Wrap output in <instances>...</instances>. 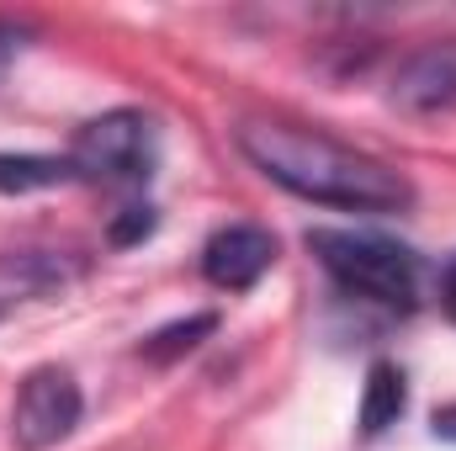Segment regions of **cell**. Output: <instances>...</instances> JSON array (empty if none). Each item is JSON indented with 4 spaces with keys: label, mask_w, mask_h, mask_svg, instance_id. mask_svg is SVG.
Listing matches in <instances>:
<instances>
[{
    "label": "cell",
    "mask_w": 456,
    "mask_h": 451,
    "mask_svg": "<svg viewBox=\"0 0 456 451\" xmlns=\"http://www.w3.org/2000/svg\"><path fill=\"white\" fill-rule=\"evenodd\" d=\"M239 154L276 186H287L303 202L340 208V213H409L414 186L403 170L345 149L324 133L292 127V122H239Z\"/></svg>",
    "instance_id": "obj_1"
},
{
    "label": "cell",
    "mask_w": 456,
    "mask_h": 451,
    "mask_svg": "<svg viewBox=\"0 0 456 451\" xmlns=\"http://www.w3.org/2000/svg\"><path fill=\"white\" fill-rule=\"evenodd\" d=\"M308 250L330 271V282L345 298L387 308V314H414L425 266L409 244L366 228H308Z\"/></svg>",
    "instance_id": "obj_2"
},
{
    "label": "cell",
    "mask_w": 456,
    "mask_h": 451,
    "mask_svg": "<svg viewBox=\"0 0 456 451\" xmlns=\"http://www.w3.org/2000/svg\"><path fill=\"white\" fill-rule=\"evenodd\" d=\"M69 165L80 181H107V186H143L159 170V127L149 112L117 107V112L91 117L75 144Z\"/></svg>",
    "instance_id": "obj_3"
},
{
    "label": "cell",
    "mask_w": 456,
    "mask_h": 451,
    "mask_svg": "<svg viewBox=\"0 0 456 451\" xmlns=\"http://www.w3.org/2000/svg\"><path fill=\"white\" fill-rule=\"evenodd\" d=\"M86 414V393L64 366H37L21 377L16 404H11V436L21 451H48L75 436Z\"/></svg>",
    "instance_id": "obj_4"
},
{
    "label": "cell",
    "mask_w": 456,
    "mask_h": 451,
    "mask_svg": "<svg viewBox=\"0 0 456 451\" xmlns=\"http://www.w3.org/2000/svg\"><path fill=\"white\" fill-rule=\"evenodd\" d=\"M276 266V234L260 224H228L202 244V276L218 292H249Z\"/></svg>",
    "instance_id": "obj_5"
},
{
    "label": "cell",
    "mask_w": 456,
    "mask_h": 451,
    "mask_svg": "<svg viewBox=\"0 0 456 451\" xmlns=\"http://www.w3.org/2000/svg\"><path fill=\"white\" fill-rule=\"evenodd\" d=\"M393 107L403 112H446L456 107V48L452 43H430L419 53H409L393 75Z\"/></svg>",
    "instance_id": "obj_6"
},
{
    "label": "cell",
    "mask_w": 456,
    "mask_h": 451,
    "mask_svg": "<svg viewBox=\"0 0 456 451\" xmlns=\"http://www.w3.org/2000/svg\"><path fill=\"white\" fill-rule=\"evenodd\" d=\"M69 282V266L59 255H43V250H16V255H0V319L21 303H37L48 292H64Z\"/></svg>",
    "instance_id": "obj_7"
},
{
    "label": "cell",
    "mask_w": 456,
    "mask_h": 451,
    "mask_svg": "<svg viewBox=\"0 0 456 451\" xmlns=\"http://www.w3.org/2000/svg\"><path fill=\"white\" fill-rule=\"evenodd\" d=\"M403 409H409V382H403V372H398L393 361H371L366 388H361V409H355L361 436L393 430V425L403 420Z\"/></svg>",
    "instance_id": "obj_8"
},
{
    "label": "cell",
    "mask_w": 456,
    "mask_h": 451,
    "mask_svg": "<svg viewBox=\"0 0 456 451\" xmlns=\"http://www.w3.org/2000/svg\"><path fill=\"white\" fill-rule=\"evenodd\" d=\"M80 181L69 154L53 160V154H0V197H27V192H53V186H69Z\"/></svg>",
    "instance_id": "obj_9"
},
{
    "label": "cell",
    "mask_w": 456,
    "mask_h": 451,
    "mask_svg": "<svg viewBox=\"0 0 456 451\" xmlns=\"http://www.w3.org/2000/svg\"><path fill=\"white\" fill-rule=\"evenodd\" d=\"M213 330H218V319H213V314H191V319H181V324L154 330V335L138 345V356H143V361H154V366H165V361H175L181 350H197Z\"/></svg>",
    "instance_id": "obj_10"
},
{
    "label": "cell",
    "mask_w": 456,
    "mask_h": 451,
    "mask_svg": "<svg viewBox=\"0 0 456 451\" xmlns=\"http://www.w3.org/2000/svg\"><path fill=\"white\" fill-rule=\"evenodd\" d=\"M154 208H122V218L112 224V244H138V239H149L154 234Z\"/></svg>",
    "instance_id": "obj_11"
},
{
    "label": "cell",
    "mask_w": 456,
    "mask_h": 451,
    "mask_svg": "<svg viewBox=\"0 0 456 451\" xmlns=\"http://www.w3.org/2000/svg\"><path fill=\"white\" fill-rule=\"evenodd\" d=\"M21 43H27V27H16V21H5V16H0V75L16 64Z\"/></svg>",
    "instance_id": "obj_12"
},
{
    "label": "cell",
    "mask_w": 456,
    "mask_h": 451,
    "mask_svg": "<svg viewBox=\"0 0 456 451\" xmlns=\"http://www.w3.org/2000/svg\"><path fill=\"white\" fill-rule=\"evenodd\" d=\"M430 436H436V441H452V447H456V404H441V409L430 414Z\"/></svg>",
    "instance_id": "obj_13"
},
{
    "label": "cell",
    "mask_w": 456,
    "mask_h": 451,
    "mask_svg": "<svg viewBox=\"0 0 456 451\" xmlns=\"http://www.w3.org/2000/svg\"><path fill=\"white\" fill-rule=\"evenodd\" d=\"M441 308H446V319L456 324V260L441 271Z\"/></svg>",
    "instance_id": "obj_14"
}]
</instances>
